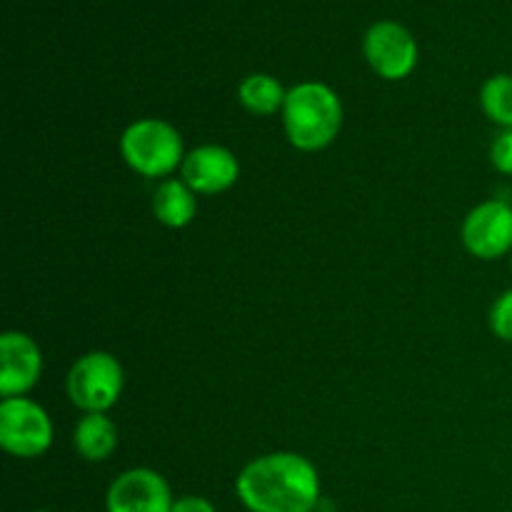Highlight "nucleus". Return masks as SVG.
I'll list each match as a JSON object with an SVG mask.
<instances>
[{
    "mask_svg": "<svg viewBox=\"0 0 512 512\" xmlns=\"http://www.w3.org/2000/svg\"><path fill=\"white\" fill-rule=\"evenodd\" d=\"M363 55L370 70L388 83L410 78L420 63L418 40L398 20H375L363 35Z\"/></svg>",
    "mask_w": 512,
    "mask_h": 512,
    "instance_id": "6",
    "label": "nucleus"
},
{
    "mask_svg": "<svg viewBox=\"0 0 512 512\" xmlns=\"http://www.w3.org/2000/svg\"><path fill=\"white\" fill-rule=\"evenodd\" d=\"M125 388V370L113 353L93 350L80 355L68 370L65 390L80 413H108Z\"/></svg>",
    "mask_w": 512,
    "mask_h": 512,
    "instance_id": "4",
    "label": "nucleus"
},
{
    "mask_svg": "<svg viewBox=\"0 0 512 512\" xmlns=\"http://www.w3.org/2000/svg\"><path fill=\"white\" fill-rule=\"evenodd\" d=\"M35 512H50V510H35Z\"/></svg>",
    "mask_w": 512,
    "mask_h": 512,
    "instance_id": "18",
    "label": "nucleus"
},
{
    "mask_svg": "<svg viewBox=\"0 0 512 512\" xmlns=\"http://www.w3.org/2000/svg\"><path fill=\"white\" fill-rule=\"evenodd\" d=\"M0 445L13 458H43L53 445V420L35 400L5 398L0 403Z\"/></svg>",
    "mask_w": 512,
    "mask_h": 512,
    "instance_id": "5",
    "label": "nucleus"
},
{
    "mask_svg": "<svg viewBox=\"0 0 512 512\" xmlns=\"http://www.w3.org/2000/svg\"><path fill=\"white\" fill-rule=\"evenodd\" d=\"M480 108L500 130L512 128V75L495 73L480 88Z\"/></svg>",
    "mask_w": 512,
    "mask_h": 512,
    "instance_id": "14",
    "label": "nucleus"
},
{
    "mask_svg": "<svg viewBox=\"0 0 512 512\" xmlns=\"http://www.w3.org/2000/svg\"><path fill=\"white\" fill-rule=\"evenodd\" d=\"M320 493L318 468L288 450L250 460L235 478V495L248 512H315Z\"/></svg>",
    "mask_w": 512,
    "mask_h": 512,
    "instance_id": "1",
    "label": "nucleus"
},
{
    "mask_svg": "<svg viewBox=\"0 0 512 512\" xmlns=\"http://www.w3.org/2000/svg\"><path fill=\"white\" fill-rule=\"evenodd\" d=\"M118 425L108 418V413H85L75 423L73 445L75 453L88 463H103L118 450Z\"/></svg>",
    "mask_w": 512,
    "mask_h": 512,
    "instance_id": "11",
    "label": "nucleus"
},
{
    "mask_svg": "<svg viewBox=\"0 0 512 512\" xmlns=\"http://www.w3.org/2000/svg\"><path fill=\"white\" fill-rule=\"evenodd\" d=\"M43 375V350L20 330H8L0 338V395L25 398Z\"/></svg>",
    "mask_w": 512,
    "mask_h": 512,
    "instance_id": "9",
    "label": "nucleus"
},
{
    "mask_svg": "<svg viewBox=\"0 0 512 512\" xmlns=\"http://www.w3.org/2000/svg\"><path fill=\"white\" fill-rule=\"evenodd\" d=\"M285 98H288V90L270 73H250L238 85V103L258 118L283 113Z\"/></svg>",
    "mask_w": 512,
    "mask_h": 512,
    "instance_id": "13",
    "label": "nucleus"
},
{
    "mask_svg": "<svg viewBox=\"0 0 512 512\" xmlns=\"http://www.w3.org/2000/svg\"><path fill=\"white\" fill-rule=\"evenodd\" d=\"M490 163L498 173L512 175V128L500 130L490 145Z\"/></svg>",
    "mask_w": 512,
    "mask_h": 512,
    "instance_id": "16",
    "label": "nucleus"
},
{
    "mask_svg": "<svg viewBox=\"0 0 512 512\" xmlns=\"http://www.w3.org/2000/svg\"><path fill=\"white\" fill-rule=\"evenodd\" d=\"M170 512H218V510H215V505L210 503L208 498H203V495H180V498H175L173 510Z\"/></svg>",
    "mask_w": 512,
    "mask_h": 512,
    "instance_id": "17",
    "label": "nucleus"
},
{
    "mask_svg": "<svg viewBox=\"0 0 512 512\" xmlns=\"http://www.w3.org/2000/svg\"><path fill=\"white\" fill-rule=\"evenodd\" d=\"M180 178L195 195H220L238 183L240 163L225 145H198L185 155Z\"/></svg>",
    "mask_w": 512,
    "mask_h": 512,
    "instance_id": "10",
    "label": "nucleus"
},
{
    "mask_svg": "<svg viewBox=\"0 0 512 512\" xmlns=\"http://www.w3.org/2000/svg\"><path fill=\"white\" fill-rule=\"evenodd\" d=\"M460 240L473 258L498 260L512 253V205L505 200H485L463 220Z\"/></svg>",
    "mask_w": 512,
    "mask_h": 512,
    "instance_id": "7",
    "label": "nucleus"
},
{
    "mask_svg": "<svg viewBox=\"0 0 512 512\" xmlns=\"http://www.w3.org/2000/svg\"><path fill=\"white\" fill-rule=\"evenodd\" d=\"M173 490L153 468H130L120 473L105 493V512H170Z\"/></svg>",
    "mask_w": 512,
    "mask_h": 512,
    "instance_id": "8",
    "label": "nucleus"
},
{
    "mask_svg": "<svg viewBox=\"0 0 512 512\" xmlns=\"http://www.w3.org/2000/svg\"><path fill=\"white\" fill-rule=\"evenodd\" d=\"M120 155L133 173L150 180H168L183 168L185 143L180 130L163 118L133 120L120 135Z\"/></svg>",
    "mask_w": 512,
    "mask_h": 512,
    "instance_id": "3",
    "label": "nucleus"
},
{
    "mask_svg": "<svg viewBox=\"0 0 512 512\" xmlns=\"http://www.w3.org/2000/svg\"><path fill=\"white\" fill-rule=\"evenodd\" d=\"M153 215L170 230L188 228L198 215V195L183 183V178H168L155 188Z\"/></svg>",
    "mask_w": 512,
    "mask_h": 512,
    "instance_id": "12",
    "label": "nucleus"
},
{
    "mask_svg": "<svg viewBox=\"0 0 512 512\" xmlns=\"http://www.w3.org/2000/svg\"><path fill=\"white\" fill-rule=\"evenodd\" d=\"M488 323L495 338L503 340V343H512V288L498 295L495 303L490 305Z\"/></svg>",
    "mask_w": 512,
    "mask_h": 512,
    "instance_id": "15",
    "label": "nucleus"
},
{
    "mask_svg": "<svg viewBox=\"0 0 512 512\" xmlns=\"http://www.w3.org/2000/svg\"><path fill=\"white\" fill-rule=\"evenodd\" d=\"M280 115L290 145L300 153H318L333 145L340 135L343 100L330 85L320 80H305L288 90Z\"/></svg>",
    "mask_w": 512,
    "mask_h": 512,
    "instance_id": "2",
    "label": "nucleus"
},
{
    "mask_svg": "<svg viewBox=\"0 0 512 512\" xmlns=\"http://www.w3.org/2000/svg\"><path fill=\"white\" fill-rule=\"evenodd\" d=\"M510 255H512V253H510ZM510 263H512V258H510Z\"/></svg>",
    "mask_w": 512,
    "mask_h": 512,
    "instance_id": "19",
    "label": "nucleus"
}]
</instances>
